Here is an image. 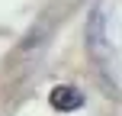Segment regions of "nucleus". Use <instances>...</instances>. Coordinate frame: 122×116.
<instances>
[{
    "label": "nucleus",
    "mask_w": 122,
    "mask_h": 116,
    "mask_svg": "<svg viewBox=\"0 0 122 116\" xmlns=\"http://www.w3.org/2000/svg\"><path fill=\"white\" fill-rule=\"evenodd\" d=\"M48 103L55 106L58 113H77L80 106H84V94H80L74 84H58V87H51Z\"/></svg>",
    "instance_id": "obj_1"
}]
</instances>
